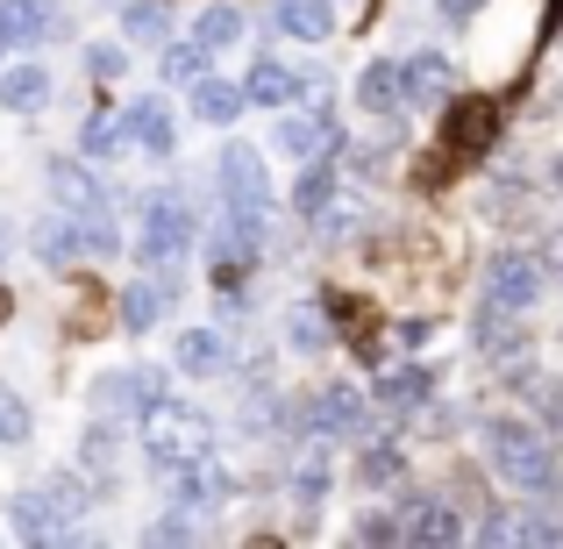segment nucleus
Here are the masks:
<instances>
[{
    "instance_id": "17",
    "label": "nucleus",
    "mask_w": 563,
    "mask_h": 549,
    "mask_svg": "<svg viewBox=\"0 0 563 549\" xmlns=\"http://www.w3.org/2000/svg\"><path fill=\"white\" fill-rule=\"evenodd\" d=\"M407 542H464V514H456V499H442V493H421V499H407Z\"/></svg>"
},
{
    "instance_id": "15",
    "label": "nucleus",
    "mask_w": 563,
    "mask_h": 549,
    "mask_svg": "<svg viewBox=\"0 0 563 549\" xmlns=\"http://www.w3.org/2000/svg\"><path fill=\"white\" fill-rule=\"evenodd\" d=\"M43 186H51V200H57V207H71V215H100V207H108V186H100L93 172L79 165V157H51Z\"/></svg>"
},
{
    "instance_id": "11",
    "label": "nucleus",
    "mask_w": 563,
    "mask_h": 549,
    "mask_svg": "<svg viewBox=\"0 0 563 549\" xmlns=\"http://www.w3.org/2000/svg\"><path fill=\"white\" fill-rule=\"evenodd\" d=\"M278 151L286 157H335L343 151V122L329 108H307V114H278Z\"/></svg>"
},
{
    "instance_id": "1",
    "label": "nucleus",
    "mask_w": 563,
    "mask_h": 549,
    "mask_svg": "<svg viewBox=\"0 0 563 549\" xmlns=\"http://www.w3.org/2000/svg\"><path fill=\"white\" fill-rule=\"evenodd\" d=\"M485 464H493L514 493H528V499H556L563 493L556 442L542 436L536 421H521V414H493V421H485Z\"/></svg>"
},
{
    "instance_id": "6",
    "label": "nucleus",
    "mask_w": 563,
    "mask_h": 549,
    "mask_svg": "<svg viewBox=\"0 0 563 549\" xmlns=\"http://www.w3.org/2000/svg\"><path fill=\"white\" fill-rule=\"evenodd\" d=\"M329 485H335V436L307 428V442H292V457H286V499L300 514H314L329 499Z\"/></svg>"
},
{
    "instance_id": "46",
    "label": "nucleus",
    "mask_w": 563,
    "mask_h": 549,
    "mask_svg": "<svg viewBox=\"0 0 563 549\" xmlns=\"http://www.w3.org/2000/svg\"><path fill=\"white\" fill-rule=\"evenodd\" d=\"M550 179H556V186H563V157H556V172H550Z\"/></svg>"
},
{
    "instance_id": "23",
    "label": "nucleus",
    "mask_w": 563,
    "mask_h": 549,
    "mask_svg": "<svg viewBox=\"0 0 563 549\" xmlns=\"http://www.w3.org/2000/svg\"><path fill=\"white\" fill-rule=\"evenodd\" d=\"M428 385H435V371H428V364H393V371L372 385V399H378L385 414H413V407L428 399Z\"/></svg>"
},
{
    "instance_id": "37",
    "label": "nucleus",
    "mask_w": 563,
    "mask_h": 549,
    "mask_svg": "<svg viewBox=\"0 0 563 549\" xmlns=\"http://www.w3.org/2000/svg\"><path fill=\"white\" fill-rule=\"evenodd\" d=\"M521 393H528V407H536V414H550V421L563 414V385L550 378V371H521Z\"/></svg>"
},
{
    "instance_id": "20",
    "label": "nucleus",
    "mask_w": 563,
    "mask_h": 549,
    "mask_svg": "<svg viewBox=\"0 0 563 549\" xmlns=\"http://www.w3.org/2000/svg\"><path fill=\"white\" fill-rule=\"evenodd\" d=\"M172 364H179L186 378H214V371L229 364V336L221 329H179L172 336Z\"/></svg>"
},
{
    "instance_id": "39",
    "label": "nucleus",
    "mask_w": 563,
    "mask_h": 549,
    "mask_svg": "<svg viewBox=\"0 0 563 549\" xmlns=\"http://www.w3.org/2000/svg\"><path fill=\"white\" fill-rule=\"evenodd\" d=\"M122 65H129V51H114V43H93V51H86V72H93V79H122Z\"/></svg>"
},
{
    "instance_id": "32",
    "label": "nucleus",
    "mask_w": 563,
    "mask_h": 549,
    "mask_svg": "<svg viewBox=\"0 0 563 549\" xmlns=\"http://www.w3.org/2000/svg\"><path fill=\"white\" fill-rule=\"evenodd\" d=\"M207 65H214V51H207L200 36L192 43H165V57H157V72H165V86H200Z\"/></svg>"
},
{
    "instance_id": "22",
    "label": "nucleus",
    "mask_w": 563,
    "mask_h": 549,
    "mask_svg": "<svg viewBox=\"0 0 563 549\" xmlns=\"http://www.w3.org/2000/svg\"><path fill=\"white\" fill-rule=\"evenodd\" d=\"M300 94H307V79L286 57H257V72H250V108H292Z\"/></svg>"
},
{
    "instance_id": "8",
    "label": "nucleus",
    "mask_w": 563,
    "mask_h": 549,
    "mask_svg": "<svg viewBox=\"0 0 563 549\" xmlns=\"http://www.w3.org/2000/svg\"><path fill=\"white\" fill-rule=\"evenodd\" d=\"M542 293H550V264H542L536 250H499L493 272H485V300L514 307V315H528Z\"/></svg>"
},
{
    "instance_id": "25",
    "label": "nucleus",
    "mask_w": 563,
    "mask_h": 549,
    "mask_svg": "<svg viewBox=\"0 0 563 549\" xmlns=\"http://www.w3.org/2000/svg\"><path fill=\"white\" fill-rule=\"evenodd\" d=\"M357 108H372V114H399V108H407V86H399V57H372V65H364V79H357Z\"/></svg>"
},
{
    "instance_id": "10",
    "label": "nucleus",
    "mask_w": 563,
    "mask_h": 549,
    "mask_svg": "<svg viewBox=\"0 0 563 549\" xmlns=\"http://www.w3.org/2000/svg\"><path fill=\"white\" fill-rule=\"evenodd\" d=\"M300 421L321 428V436H364V421H372V399H364L357 385H321V393L300 407Z\"/></svg>"
},
{
    "instance_id": "16",
    "label": "nucleus",
    "mask_w": 563,
    "mask_h": 549,
    "mask_svg": "<svg viewBox=\"0 0 563 549\" xmlns=\"http://www.w3.org/2000/svg\"><path fill=\"white\" fill-rule=\"evenodd\" d=\"M214 179H221V200H272L264 151H250V143H229V151L214 157Z\"/></svg>"
},
{
    "instance_id": "31",
    "label": "nucleus",
    "mask_w": 563,
    "mask_h": 549,
    "mask_svg": "<svg viewBox=\"0 0 563 549\" xmlns=\"http://www.w3.org/2000/svg\"><path fill=\"white\" fill-rule=\"evenodd\" d=\"M278 29L300 36V43H321L335 29V8H329V0H278Z\"/></svg>"
},
{
    "instance_id": "45",
    "label": "nucleus",
    "mask_w": 563,
    "mask_h": 549,
    "mask_svg": "<svg viewBox=\"0 0 563 549\" xmlns=\"http://www.w3.org/2000/svg\"><path fill=\"white\" fill-rule=\"evenodd\" d=\"M485 542H514V514H493V521H478Z\"/></svg>"
},
{
    "instance_id": "27",
    "label": "nucleus",
    "mask_w": 563,
    "mask_h": 549,
    "mask_svg": "<svg viewBox=\"0 0 563 549\" xmlns=\"http://www.w3.org/2000/svg\"><path fill=\"white\" fill-rule=\"evenodd\" d=\"M278 329H286V343L300 350V358H321V350L335 343V329H329V315H321V300H292Z\"/></svg>"
},
{
    "instance_id": "19",
    "label": "nucleus",
    "mask_w": 563,
    "mask_h": 549,
    "mask_svg": "<svg viewBox=\"0 0 563 549\" xmlns=\"http://www.w3.org/2000/svg\"><path fill=\"white\" fill-rule=\"evenodd\" d=\"M471 343L485 350V358H528V329H521V315L514 307H499V300H485L478 307V329H471Z\"/></svg>"
},
{
    "instance_id": "4",
    "label": "nucleus",
    "mask_w": 563,
    "mask_h": 549,
    "mask_svg": "<svg viewBox=\"0 0 563 549\" xmlns=\"http://www.w3.org/2000/svg\"><path fill=\"white\" fill-rule=\"evenodd\" d=\"M79 514H86V485L71 479V471H57L51 485L14 493L8 521H14V536H22V542H57V536H71V521H79Z\"/></svg>"
},
{
    "instance_id": "2",
    "label": "nucleus",
    "mask_w": 563,
    "mask_h": 549,
    "mask_svg": "<svg viewBox=\"0 0 563 549\" xmlns=\"http://www.w3.org/2000/svg\"><path fill=\"white\" fill-rule=\"evenodd\" d=\"M214 414H200L192 399H157L143 407V450H151L157 471H186L200 457H214Z\"/></svg>"
},
{
    "instance_id": "12",
    "label": "nucleus",
    "mask_w": 563,
    "mask_h": 549,
    "mask_svg": "<svg viewBox=\"0 0 563 549\" xmlns=\"http://www.w3.org/2000/svg\"><path fill=\"white\" fill-rule=\"evenodd\" d=\"M493 136H499V108H493V100H456V108H450V129H442V143H450L456 165L485 157V151H493Z\"/></svg>"
},
{
    "instance_id": "5",
    "label": "nucleus",
    "mask_w": 563,
    "mask_h": 549,
    "mask_svg": "<svg viewBox=\"0 0 563 549\" xmlns=\"http://www.w3.org/2000/svg\"><path fill=\"white\" fill-rule=\"evenodd\" d=\"M186 250H192V207L172 186H157L151 200H143V264H151V272H179Z\"/></svg>"
},
{
    "instance_id": "13",
    "label": "nucleus",
    "mask_w": 563,
    "mask_h": 549,
    "mask_svg": "<svg viewBox=\"0 0 563 549\" xmlns=\"http://www.w3.org/2000/svg\"><path fill=\"white\" fill-rule=\"evenodd\" d=\"M399 86H407V108H442L456 94V65L442 51H407L399 57Z\"/></svg>"
},
{
    "instance_id": "26",
    "label": "nucleus",
    "mask_w": 563,
    "mask_h": 549,
    "mask_svg": "<svg viewBox=\"0 0 563 549\" xmlns=\"http://www.w3.org/2000/svg\"><path fill=\"white\" fill-rule=\"evenodd\" d=\"M0 108H8V114H43V108H51V72H43V65L0 72Z\"/></svg>"
},
{
    "instance_id": "40",
    "label": "nucleus",
    "mask_w": 563,
    "mask_h": 549,
    "mask_svg": "<svg viewBox=\"0 0 563 549\" xmlns=\"http://www.w3.org/2000/svg\"><path fill=\"white\" fill-rule=\"evenodd\" d=\"M79 229H86V250H93V257H108V250H114V221H108V207H100V215H79Z\"/></svg>"
},
{
    "instance_id": "41",
    "label": "nucleus",
    "mask_w": 563,
    "mask_h": 549,
    "mask_svg": "<svg viewBox=\"0 0 563 549\" xmlns=\"http://www.w3.org/2000/svg\"><path fill=\"white\" fill-rule=\"evenodd\" d=\"M514 542H563V521H542V514H528V521H514Z\"/></svg>"
},
{
    "instance_id": "3",
    "label": "nucleus",
    "mask_w": 563,
    "mask_h": 549,
    "mask_svg": "<svg viewBox=\"0 0 563 549\" xmlns=\"http://www.w3.org/2000/svg\"><path fill=\"white\" fill-rule=\"evenodd\" d=\"M272 243V200H229V215L214 221V293H243L250 257H264Z\"/></svg>"
},
{
    "instance_id": "35",
    "label": "nucleus",
    "mask_w": 563,
    "mask_h": 549,
    "mask_svg": "<svg viewBox=\"0 0 563 549\" xmlns=\"http://www.w3.org/2000/svg\"><path fill=\"white\" fill-rule=\"evenodd\" d=\"M357 479H364V485H393V479H399V442H364Z\"/></svg>"
},
{
    "instance_id": "29",
    "label": "nucleus",
    "mask_w": 563,
    "mask_h": 549,
    "mask_svg": "<svg viewBox=\"0 0 563 549\" xmlns=\"http://www.w3.org/2000/svg\"><path fill=\"white\" fill-rule=\"evenodd\" d=\"M122 36L129 43H172V0H122Z\"/></svg>"
},
{
    "instance_id": "14",
    "label": "nucleus",
    "mask_w": 563,
    "mask_h": 549,
    "mask_svg": "<svg viewBox=\"0 0 563 549\" xmlns=\"http://www.w3.org/2000/svg\"><path fill=\"white\" fill-rule=\"evenodd\" d=\"M179 300V272H151V278H129L122 286V329L129 336H151L165 321V307Z\"/></svg>"
},
{
    "instance_id": "38",
    "label": "nucleus",
    "mask_w": 563,
    "mask_h": 549,
    "mask_svg": "<svg viewBox=\"0 0 563 549\" xmlns=\"http://www.w3.org/2000/svg\"><path fill=\"white\" fill-rule=\"evenodd\" d=\"M122 143H129V114H122V122H114V114H93V122H86V151H93V157L122 151Z\"/></svg>"
},
{
    "instance_id": "36",
    "label": "nucleus",
    "mask_w": 563,
    "mask_h": 549,
    "mask_svg": "<svg viewBox=\"0 0 563 549\" xmlns=\"http://www.w3.org/2000/svg\"><path fill=\"white\" fill-rule=\"evenodd\" d=\"M350 536L357 542H407V514H357V521H350Z\"/></svg>"
},
{
    "instance_id": "42",
    "label": "nucleus",
    "mask_w": 563,
    "mask_h": 549,
    "mask_svg": "<svg viewBox=\"0 0 563 549\" xmlns=\"http://www.w3.org/2000/svg\"><path fill=\"white\" fill-rule=\"evenodd\" d=\"M186 536H192L186 514H165V521H151V542H186Z\"/></svg>"
},
{
    "instance_id": "30",
    "label": "nucleus",
    "mask_w": 563,
    "mask_h": 549,
    "mask_svg": "<svg viewBox=\"0 0 563 549\" xmlns=\"http://www.w3.org/2000/svg\"><path fill=\"white\" fill-rule=\"evenodd\" d=\"M79 250H86V229H79V215H71V207H65V215H51V221L36 229V257H43V264H71Z\"/></svg>"
},
{
    "instance_id": "34",
    "label": "nucleus",
    "mask_w": 563,
    "mask_h": 549,
    "mask_svg": "<svg viewBox=\"0 0 563 549\" xmlns=\"http://www.w3.org/2000/svg\"><path fill=\"white\" fill-rule=\"evenodd\" d=\"M29 436H36V414H29V399L0 385V450H22Z\"/></svg>"
},
{
    "instance_id": "44",
    "label": "nucleus",
    "mask_w": 563,
    "mask_h": 549,
    "mask_svg": "<svg viewBox=\"0 0 563 549\" xmlns=\"http://www.w3.org/2000/svg\"><path fill=\"white\" fill-rule=\"evenodd\" d=\"M478 8H485V0H435V14H442V22H471Z\"/></svg>"
},
{
    "instance_id": "7",
    "label": "nucleus",
    "mask_w": 563,
    "mask_h": 549,
    "mask_svg": "<svg viewBox=\"0 0 563 549\" xmlns=\"http://www.w3.org/2000/svg\"><path fill=\"white\" fill-rule=\"evenodd\" d=\"M165 385H172V378H165L157 364H129V371H108V378L93 385V414H100V421H122V414H136V421H143V407H157V399H172Z\"/></svg>"
},
{
    "instance_id": "24",
    "label": "nucleus",
    "mask_w": 563,
    "mask_h": 549,
    "mask_svg": "<svg viewBox=\"0 0 563 549\" xmlns=\"http://www.w3.org/2000/svg\"><path fill=\"white\" fill-rule=\"evenodd\" d=\"M129 136H136L151 157H172V151H179V129H172V108H165V100H129Z\"/></svg>"
},
{
    "instance_id": "18",
    "label": "nucleus",
    "mask_w": 563,
    "mask_h": 549,
    "mask_svg": "<svg viewBox=\"0 0 563 549\" xmlns=\"http://www.w3.org/2000/svg\"><path fill=\"white\" fill-rule=\"evenodd\" d=\"M51 29H57L51 0H0V51H36Z\"/></svg>"
},
{
    "instance_id": "43",
    "label": "nucleus",
    "mask_w": 563,
    "mask_h": 549,
    "mask_svg": "<svg viewBox=\"0 0 563 549\" xmlns=\"http://www.w3.org/2000/svg\"><path fill=\"white\" fill-rule=\"evenodd\" d=\"M435 336V321H399V350H421Z\"/></svg>"
},
{
    "instance_id": "9",
    "label": "nucleus",
    "mask_w": 563,
    "mask_h": 549,
    "mask_svg": "<svg viewBox=\"0 0 563 549\" xmlns=\"http://www.w3.org/2000/svg\"><path fill=\"white\" fill-rule=\"evenodd\" d=\"M229 499H235V479H229V464H221V457H200V464L172 471V507H186V514H221Z\"/></svg>"
},
{
    "instance_id": "21",
    "label": "nucleus",
    "mask_w": 563,
    "mask_h": 549,
    "mask_svg": "<svg viewBox=\"0 0 563 549\" xmlns=\"http://www.w3.org/2000/svg\"><path fill=\"white\" fill-rule=\"evenodd\" d=\"M335 157H343V151H335ZM335 157H307L300 186H292V215H300V221H321V215H329L335 179H343V165H335Z\"/></svg>"
},
{
    "instance_id": "28",
    "label": "nucleus",
    "mask_w": 563,
    "mask_h": 549,
    "mask_svg": "<svg viewBox=\"0 0 563 549\" xmlns=\"http://www.w3.org/2000/svg\"><path fill=\"white\" fill-rule=\"evenodd\" d=\"M243 108H250V86H229V79H200V86H192V114L214 122V129H229Z\"/></svg>"
},
{
    "instance_id": "33",
    "label": "nucleus",
    "mask_w": 563,
    "mask_h": 549,
    "mask_svg": "<svg viewBox=\"0 0 563 549\" xmlns=\"http://www.w3.org/2000/svg\"><path fill=\"white\" fill-rule=\"evenodd\" d=\"M192 36H200L207 51H229V43H243V8H229V0L200 8V29H192Z\"/></svg>"
}]
</instances>
